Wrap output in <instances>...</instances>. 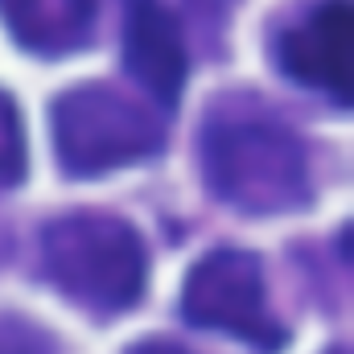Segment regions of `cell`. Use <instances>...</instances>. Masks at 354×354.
<instances>
[{
    "label": "cell",
    "mask_w": 354,
    "mask_h": 354,
    "mask_svg": "<svg viewBox=\"0 0 354 354\" xmlns=\"http://www.w3.org/2000/svg\"><path fill=\"white\" fill-rule=\"evenodd\" d=\"M276 66L301 87L330 95L338 103L354 99V4L313 0L276 33Z\"/></svg>",
    "instance_id": "obj_5"
},
{
    "label": "cell",
    "mask_w": 354,
    "mask_h": 354,
    "mask_svg": "<svg viewBox=\"0 0 354 354\" xmlns=\"http://www.w3.org/2000/svg\"><path fill=\"white\" fill-rule=\"evenodd\" d=\"M41 264L62 297L91 313H124L140 301L149 252L132 223L107 210H75L46 227Z\"/></svg>",
    "instance_id": "obj_2"
},
{
    "label": "cell",
    "mask_w": 354,
    "mask_h": 354,
    "mask_svg": "<svg viewBox=\"0 0 354 354\" xmlns=\"http://www.w3.org/2000/svg\"><path fill=\"white\" fill-rule=\"evenodd\" d=\"M334 354H342V351H334Z\"/></svg>",
    "instance_id": "obj_11"
},
{
    "label": "cell",
    "mask_w": 354,
    "mask_h": 354,
    "mask_svg": "<svg viewBox=\"0 0 354 354\" xmlns=\"http://www.w3.org/2000/svg\"><path fill=\"white\" fill-rule=\"evenodd\" d=\"M181 313L198 330L231 334L256 351H280L284 326L268 305L264 264L243 248H214L189 268Z\"/></svg>",
    "instance_id": "obj_4"
},
{
    "label": "cell",
    "mask_w": 354,
    "mask_h": 354,
    "mask_svg": "<svg viewBox=\"0 0 354 354\" xmlns=\"http://www.w3.org/2000/svg\"><path fill=\"white\" fill-rule=\"evenodd\" d=\"M128 354H189V351L177 346V342H169V338H140Z\"/></svg>",
    "instance_id": "obj_10"
},
{
    "label": "cell",
    "mask_w": 354,
    "mask_h": 354,
    "mask_svg": "<svg viewBox=\"0 0 354 354\" xmlns=\"http://www.w3.org/2000/svg\"><path fill=\"white\" fill-rule=\"evenodd\" d=\"M0 354H58L50 330L21 313H0Z\"/></svg>",
    "instance_id": "obj_9"
},
{
    "label": "cell",
    "mask_w": 354,
    "mask_h": 354,
    "mask_svg": "<svg viewBox=\"0 0 354 354\" xmlns=\"http://www.w3.org/2000/svg\"><path fill=\"white\" fill-rule=\"evenodd\" d=\"M124 66L136 79V87L153 95L157 103L174 107L185 91L189 54L177 17L161 0H132L128 25H124Z\"/></svg>",
    "instance_id": "obj_6"
},
{
    "label": "cell",
    "mask_w": 354,
    "mask_h": 354,
    "mask_svg": "<svg viewBox=\"0 0 354 354\" xmlns=\"http://www.w3.org/2000/svg\"><path fill=\"white\" fill-rule=\"evenodd\" d=\"M50 136L62 174L71 177L115 174L165 149L161 120L145 103L107 83H83L62 91L50 103Z\"/></svg>",
    "instance_id": "obj_3"
},
{
    "label": "cell",
    "mask_w": 354,
    "mask_h": 354,
    "mask_svg": "<svg viewBox=\"0 0 354 354\" xmlns=\"http://www.w3.org/2000/svg\"><path fill=\"white\" fill-rule=\"evenodd\" d=\"M206 189L239 214H288L309 202L305 140L248 95H223L198 132Z\"/></svg>",
    "instance_id": "obj_1"
},
{
    "label": "cell",
    "mask_w": 354,
    "mask_h": 354,
    "mask_svg": "<svg viewBox=\"0 0 354 354\" xmlns=\"http://www.w3.org/2000/svg\"><path fill=\"white\" fill-rule=\"evenodd\" d=\"M95 0H0V21L8 37L37 58L83 50L95 29Z\"/></svg>",
    "instance_id": "obj_7"
},
{
    "label": "cell",
    "mask_w": 354,
    "mask_h": 354,
    "mask_svg": "<svg viewBox=\"0 0 354 354\" xmlns=\"http://www.w3.org/2000/svg\"><path fill=\"white\" fill-rule=\"evenodd\" d=\"M29 169V145H25V124L8 91H0V189H12Z\"/></svg>",
    "instance_id": "obj_8"
}]
</instances>
